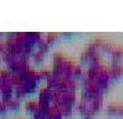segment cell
Listing matches in <instances>:
<instances>
[{
    "label": "cell",
    "mask_w": 123,
    "mask_h": 119,
    "mask_svg": "<svg viewBox=\"0 0 123 119\" xmlns=\"http://www.w3.org/2000/svg\"><path fill=\"white\" fill-rule=\"evenodd\" d=\"M4 53V40L0 39V54H3Z\"/></svg>",
    "instance_id": "cell-21"
},
{
    "label": "cell",
    "mask_w": 123,
    "mask_h": 119,
    "mask_svg": "<svg viewBox=\"0 0 123 119\" xmlns=\"http://www.w3.org/2000/svg\"><path fill=\"white\" fill-rule=\"evenodd\" d=\"M106 115L108 116H119L123 118V105L120 104H111L106 107Z\"/></svg>",
    "instance_id": "cell-3"
},
{
    "label": "cell",
    "mask_w": 123,
    "mask_h": 119,
    "mask_svg": "<svg viewBox=\"0 0 123 119\" xmlns=\"http://www.w3.org/2000/svg\"><path fill=\"white\" fill-rule=\"evenodd\" d=\"M90 109H91V112L94 113H98L102 109V98H95L93 100V102L90 104Z\"/></svg>",
    "instance_id": "cell-9"
},
{
    "label": "cell",
    "mask_w": 123,
    "mask_h": 119,
    "mask_svg": "<svg viewBox=\"0 0 123 119\" xmlns=\"http://www.w3.org/2000/svg\"><path fill=\"white\" fill-rule=\"evenodd\" d=\"M62 113L64 118H72V115L75 113V108H62Z\"/></svg>",
    "instance_id": "cell-19"
},
{
    "label": "cell",
    "mask_w": 123,
    "mask_h": 119,
    "mask_svg": "<svg viewBox=\"0 0 123 119\" xmlns=\"http://www.w3.org/2000/svg\"><path fill=\"white\" fill-rule=\"evenodd\" d=\"M1 119H6V118H1Z\"/></svg>",
    "instance_id": "cell-22"
},
{
    "label": "cell",
    "mask_w": 123,
    "mask_h": 119,
    "mask_svg": "<svg viewBox=\"0 0 123 119\" xmlns=\"http://www.w3.org/2000/svg\"><path fill=\"white\" fill-rule=\"evenodd\" d=\"M31 58H32L36 64H40V63H43V61H44V56H43V54H40L37 50L32 54V57H31Z\"/></svg>",
    "instance_id": "cell-17"
},
{
    "label": "cell",
    "mask_w": 123,
    "mask_h": 119,
    "mask_svg": "<svg viewBox=\"0 0 123 119\" xmlns=\"http://www.w3.org/2000/svg\"><path fill=\"white\" fill-rule=\"evenodd\" d=\"M51 102L50 101H40V100H37V108L39 109H42L43 112H46V113H49V111L51 109Z\"/></svg>",
    "instance_id": "cell-12"
},
{
    "label": "cell",
    "mask_w": 123,
    "mask_h": 119,
    "mask_svg": "<svg viewBox=\"0 0 123 119\" xmlns=\"http://www.w3.org/2000/svg\"><path fill=\"white\" fill-rule=\"evenodd\" d=\"M21 86L24 87L26 96H28V94H33L35 91H36V89H37V83H35L33 80H26V82H24Z\"/></svg>",
    "instance_id": "cell-4"
},
{
    "label": "cell",
    "mask_w": 123,
    "mask_h": 119,
    "mask_svg": "<svg viewBox=\"0 0 123 119\" xmlns=\"http://www.w3.org/2000/svg\"><path fill=\"white\" fill-rule=\"evenodd\" d=\"M60 86H61V79H57V78H53V76L46 82V87H47V89H50L51 91L58 90V89H60Z\"/></svg>",
    "instance_id": "cell-6"
},
{
    "label": "cell",
    "mask_w": 123,
    "mask_h": 119,
    "mask_svg": "<svg viewBox=\"0 0 123 119\" xmlns=\"http://www.w3.org/2000/svg\"><path fill=\"white\" fill-rule=\"evenodd\" d=\"M32 116H33V119H47V113L43 112L42 109H39V108H37V111H36Z\"/></svg>",
    "instance_id": "cell-18"
},
{
    "label": "cell",
    "mask_w": 123,
    "mask_h": 119,
    "mask_svg": "<svg viewBox=\"0 0 123 119\" xmlns=\"http://www.w3.org/2000/svg\"><path fill=\"white\" fill-rule=\"evenodd\" d=\"M72 78L73 80H80V79H84V72H83V68L82 65H75V68L72 71Z\"/></svg>",
    "instance_id": "cell-8"
},
{
    "label": "cell",
    "mask_w": 123,
    "mask_h": 119,
    "mask_svg": "<svg viewBox=\"0 0 123 119\" xmlns=\"http://www.w3.org/2000/svg\"><path fill=\"white\" fill-rule=\"evenodd\" d=\"M36 50L39 51L40 54H43V56H44L46 53H47V51L50 50V46L47 44V43L44 42V39H43V40H42V42L39 43V44H37V47H36Z\"/></svg>",
    "instance_id": "cell-14"
},
{
    "label": "cell",
    "mask_w": 123,
    "mask_h": 119,
    "mask_svg": "<svg viewBox=\"0 0 123 119\" xmlns=\"http://www.w3.org/2000/svg\"><path fill=\"white\" fill-rule=\"evenodd\" d=\"M17 119H21V118H17Z\"/></svg>",
    "instance_id": "cell-24"
},
{
    "label": "cell",
    "mask_w": 123,
    "mask_h": 119,
    "mask_svg": "<svg viewBox=\"0 0 123 119\" xmlns=\"http://www.w3.org/2000/svg\"><path fill=\"white\" fill-rule=\"evenodd\" d=\"M39 74H40V78H42V80H46V82H47V80L51 78V69H47V68L40 69Z\"/></svg>",
    "instance_id": "cell-16"
},
{
    "label": "cell",
    "mask_w": 123,
    "mask_h": 119,
    "mask_svg": "<svg viewBox=\"0 0 123 119\" xmlns=\"http://www.w3.org/2000/svg\"><path fill=\"white\" fill-rule=\"evenodd\" d=\"M122 53H123V49H122Z\"/></svg>",
    "instance_id": "cell-23"
},
{
    "label": "cell",
    "mask_w": 123,
    "mask_h": 119,
    "mask_svg": "<svg viewBox=\"0 0 123 119\" xmlns=\"http://www.w3.org/2000/svg\"><path fill=\"white\" fill-rule=\"evenodd\" d=\"M123 76V65H111L109 67V79L112 82H116L117 79H120Z\"/></svg>",
    "instance_id": "cell-2"
},
{
    "label": "cell",
    "mask_w": 123,
    "mask_h": 119,
    "mask_svg": "<svg viewBox=\"0 0 123 119\" xmlns=\"http://www.w3.org/2000/svg\"><path fill=\"white\" fill-rule=\"evenodd\" d=\"M51 96H53V91L47 87H42L39 90V100L40 101H50L51 102Z\"/></svg>",
    "instance_id": "cell-5"
},
{
    "label": "cell",
    "mask_w": 123,
    "mask_h": 119,
    "mask_svg": "<svg viewBox=\"0 0 123 119\" xmlns=\"http://www.w3.org/2000/svg\"><path fill=\"white\" fill-rule=\"evenodd\" d=\"M26 97V93H25V90H24L22 86H17V87H14V98H17V100H22V98H25Z\"/></svg>",
    "instance_id": "cell-11"
},
{
    "label": "cell",
    "mask_w": 123,
    "mask_h": 119,
    "mask_svg": "<svg viewBox=\"0 0 123 119\" xmlns=\"http://www.w3.org/2000/svg\"><path fill=\"white\" fill-rule=\"evenodd\" d=\"M7 107H8V111H18L19 107H21V101L17 100V98H12L11 101L7 104Z\"/></svg>",
    "instance_id": "cell-13"
},
{
    "label": "cell",
    "mask_w": 123,
    "mask_h": 119,
    "mask_svg": "<svg viewBox=\"0 0 123 119\" xmlns=\"http://www.w3.org/2000/svg\"><path fill=\"white\" fill-rule=\"evenodd\" d=\"M105 68L106 67H102V65H100V67H89V69H87L84 78H87V79L95 82V80L100 78V75L102 74V71H104Z\"/></svg>",
    "instance_id": "cell-1"
},
{
    "label": "cell",
    "mask_w": 123,
    "mask_h": 119,
    "mask_svg": "<svg viewBox=\"0 0 123 119\" xmlns=\"http://www.w3.org/2000/svg\"><path fill=\"white\" fill-rule=\"evenodd\" d=\"M25 111L31 115H33L36 111H37V101H35V100H29V101L25 102Z\"/></svg>",
    "instance_id": "cell-10"
},
{
    "label": "cell",
    "mask_w": 123,
    "mask_h": 119,
    "mask_svg": "<svg viewBox=\"0 0 123 119\" xmlns=\"http://www.w3.org/2000/svg\"><path fill=\"white\" fill-rule=\"evenodd\" d=\"M58 38H60V35H58V33H53V32L43 35V39H44V42L50 46V47L54 44V43H57V42H58Z\"/></svg>",
    "instance_id": "cell-7"
},
{
    "label": "cell",
    "mask_w": 123,
    "mask_h": 119,
    "mask_svg": "<svg viewBox=\"0 0 123 119\" xmlns=\"http://www.w3.org/2000/svg\"><path fill=\"white\" fill-rule=\"evenodd\" d=\"M64 60H65V57L62 56L61 53H55V54L53 56V67H57V65H62Z\"/></svg>",
    "instance_id": "cell-15"
},
{
    "label": "cell",
    "mask_w": 123,
    "mask_h": 119,
    "mask_svg": "<svg viewBox=\"0 0 123 119\" xmlns=\"http://www.w3.org/2000/svg\"><path fill=\"white\" fill-rule=\"evenodd\" d=\"M7 112H8V107L3 101H0V116H4Z\"/></svg>",
    "instance_id": "cell-20"
}]
</instances>
